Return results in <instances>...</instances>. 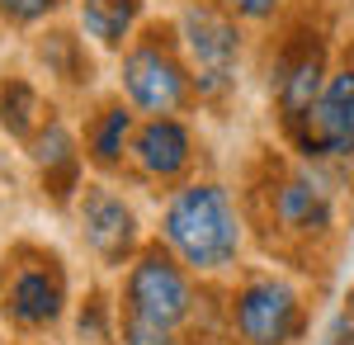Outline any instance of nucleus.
<instances>
[{"mask_svg":"<svg viewBox=\"0 0 354 345\" xmlns=\"http://www.w3.org/2000/svg\"><path fill=\"white\" fill-rule=\"evenodd\" d=\"M137 10H142V0H81V24H85V33H90L95 43L118 48L123 33L133 28Z\"/></svg>","mask_w":354,"mask_h":345,"instance_id":"nucleus-12","label":"nucleus"},{"mask_svg":"<svg viewBox=\"0 0 354 345\" xmlns=\"http://www.w3.org/2000/svg\"><path fill=\"white\" fill-rule=\"evenodd\" d=\"M232 5H236V15H245V19H265L279 0H232Z\"/></svg>","mask_w":354,"mask_h":345,"instance_id":"nucleus-18","label":"nucleus"},{"mask_svg":"<svg viewBox=\"0 0 354 345\" xmlns=\"http://www.w3.org/2000/svg\"><path fill=\"white\" fill-rule=\"evenodd\" d=\"M298 137H302L307 152H322V157H354V71L330 76V85L322 90V100L307 109V123H302Z\"/></svg>","mask_w":354,"mask_h":345,"instance_id":"nucleus-3","label":"nucleus"},{"mask_svg":"<svg viewBox=\"0 0 354 345\" xmlns=\"http://www.w3.org/2000/svg\"><path fill=\"white\" fill-rule=\"evenodd\" d=\"M236 326L250 345H283L298 331V298L288 284L260 279L236 298Z\"/></svg>","mask_w":354,"mask_h":345,"instance_id":"nucleus-4","label":"nucleus"},{"mask_svg":"<svg viewBox=\"0 0 354 345\" xmlns=\"http://www.w3.org/2000/svg\"><path fill=\"white\" fill-rule=\"evenodd\" d=\"M165 241L185 256L194 269H222L236 256V213L218 185H194L180 189L165 209Z\"/></svg>","mask_w":354,"mask_h":345,"instance_id":"nucleus-1","label":"nucleus"},{"mask_svg":"<svg viewBox=\"0 0 354 345\" xmlns=\"http://www.w3.org/2000/svg\"><path fill=\"white\" fill-rule=\"evenodd\" d=\"M274 213H279V222H283L288 232H326L330 199H326V189L317 185V180L298 175V180H288V185L279 189Z\"/></svg>","mask_w":354,"mask_h":345,"instance_id":"nucleus-11","label":"nucleus"},{"mask_svg":"<svg viewBox=\"0 0 354 345\" xmlns=\"http://www.w3.org/2000/svg\"><path fill=\"white\" fill-rule=\"evenodd\" d=\"M133 133V114H123V109H109L100 123H95V133H90V157L100 161V166H113L118 152H123V142Z\"/></svg>","mask_w":354,"mask_h":345,"instance_id":"nucleus-15","label":"nucleus"},{"mask_svg":"<svg viewBox=\"0 0 354 345\" xmlns=\"http://www.w3.org/2000/svg\"><path fill=\"white\" fill-rule=\"evenodd\" d=\"M137 161L147 175H161V180L180 175L189 166V133L175 118H151L137 137Z\"/></svg>","mask_w":354,"mask_h":345,"instance_id":"nucleus-10","label":"nucleus"},{"mask_svg":"<svg viewBox=\"0 0 354 345\" xmlns=\"http://www.w3.org/2000/svg\"><path fill=\"white\" fill-rule=\"evenodd\" d=\"M81 227H85V241H90L109 265H118V260L128 256V246H133V237H137L133 213L123 209V199H113L109 189H90V194H85Z\"/></svg>","mask_w":354,"mask_h":345,"instance_id":"nucleus-8","label":"nucleus"},{"mask_svg":"<svg viewBox=\"0 0 354 345\" xmlns=\"http://www.w3.org/2000/svg\"><path fill=\"white\" fill-rule=\"evenodd\" d=\"M128 312L151 317L161 326H175L189 312V284H185V274L170 265L161 251L142 256L133 265V274H128Z\"/></svg>","mask_w":354,"mask_h":345,"instance_id":"nucleus-2","label":"nucleus"},{"mask_svg":"<svg viewBox=\"0 0 354 345\" xmlns=\"http://www.w3.org/2000/svg\"><path fill=\"white\" fill-rule=\"evenodd\" d=\"M123 85L133 95V105L156 114V118L170 114V109H180V100H185V71H180V62L165 48H156V43H142L137 53H128Z\"/></svg>","mask_w":354,"mask_h":345,"instance_id":"nucleus-5","label":"nucleus"},{"mask_svg":"<svg viewBox=\"0 0 354 345\" xmlns=\"http://www.w3.org/2000/svg\"><path fill=\"white\" fill-rule=\"evenodd\" d=\"M53 5L57 0H0V15H5L10 24H33V19H43Z\"/></svg>","mask_w":354,"mask_h":345,"instance_id":"nucleus-17","label":"nucleus"},{"mask_svg":"<svg viewBox=\"0 0 354 345\" xmlns=\"http://www.w3.org/2000/svg\"><path fill=\"white\" fill-rule=\"evenodd\" d=\"M123 341H128V345H170V326L128 312V321H123Z\"/></svg>","mask_w":354,"mask_h":345,"instance_id":"nucleus-16","label":"nucleus"},{"mask_svg":"<svg viewBox=\"0 0 354 345\" xmlns=\"http://www.w3.org/2000/svg\"><path fill=\"white\" fill-rule=\"evenodd\" d=\"M38 166H43V175H48V185L53 194H66V189L76 185V152H71V137L62 123H48L43 133H38Z\"/></svg>","mask_w":354,"mask_h":345,"instance_id":"nucleus-13","label":"nucleus"},{"mask_svg":"<svg viewBox=\"0 0 354 345\" xmlns=\"http://www.w3.org/2000/svg\"><path fill=\"white\" fill-rule=\"evenodd\" d=\"M62 298H66V289H62V274L53 269V260L48 265L33 260V265L15 269V279L5 289V308L24 326H43V321H53L62 312Z\"/></svg>","mask_w":354,"mask_h":345,"instance_id":"nucleus-7","label":"nucleus"},{"mask_svg":"<svg viewBox=\"0 0 354 345\" xmlns=\"http://www.w3.org/2000/svg\"><path fill=\"white\" fill-rule=\"evenodd\" d=\"M185 38L198 62V90L203 95H222L232 80V62H236V28L213 10H189L185 15Z\"/></svg>","mask_w":354,"mask_h":345,"instance_id":"nucleus-6","label":"nucleus"},{"mask_svg":"<svg viewBox=\"0 0 354 345\" xmlns=\"http://www.w3.org/2000/svg\"><path fill=\"white\" fill-rule=\"evenodd\" d=\"M38 95L28 90L24 80H5L0 85V118H5V128L15 137H28L33 133V123H38Z\"/></svg>","mask_w":354,"mask_h":345,"instance_id":"nucleus-14","label":"nucleus"},{"mask_svg":"<svg viewBox=\"0 0 354 345\" xmlns=\"http://www.w3.org/2000/svg\"><path fill=\"white\" fill-rule=\"evenodd\" d=\"M322 100V53L317 48H293L279 62V105L288 123L307 118V109Z\"/></svg>","mask_w":354,"mask_h":345,"instance_id":"nucleus-9","label":"nucleus"}]
</instances>
